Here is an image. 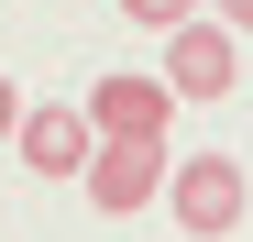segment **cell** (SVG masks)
<instances>
[{"label":"cell","mask_w":253,"mask_h":242,"mask_svg":"<svg viewBox=\"0 0 253 242\" xmlns=\"http://www.w3.org/2000/svg\"><path fill=\"white\" fill-rule=\"evenodd\" d=\"M165 198H176V231L187 242H231L242 209H253V176H242V154H176Z\"/></svg>","instance_id":"obj_1"},{"label":"cell","mask_w":253,"mask_h":242,"mask_svg":"<svg viewBox=\"0 0 253 242\" xmlns=\"http://www.w3.org/2000/svg\"><path fill=\"white\" fill-rule=\"evenodd\" d=\"M88 121H99V143H165V132H176V88L143 77V66L88 77Z\"/></svg>","instance_id":"obj_2"},{"label":"cell","mask_w":253,"mask_h":242,"mask_svg":"<svg viewBox=\"0 0 253 242\" xmlns=\"http://www.w3.org/2000/svg\"><path fill=\"white\" fill-rule=\"evenodd\" d=\"M154 77H165L176 99H231V77H242V33H231V22H176Z\"/></svg>","instance_id":"obj_3"},{"label":"cell","mask_w":253,"mask_h":242,"mask_svg":"<svg viewBox=\"0 0 253 242\" xmlns=\"http://www.w3.org/2000/svg\"><path fill=\"white\" fill-rule=\"evenodd\" d=\"M165 176H176L165 143H99V154H88V209H99V220H132V209L165 198Z\"/></svg>","instance_id":"obj_4"},{"label":"cell","mask_w":253,"mask_h":242,"mask_svg":"<svg viewBox=\"0 0 253 242\" xmlns=\"http://www.w3.org/2000/svg\"><path fill=\"white\" fill-rule=\"evenodd\" d=\"M11 154H22L33 176H88V154H99V121H88V99H44V110H22Z\"/></svg>","instance_id":"obj_5"},{"label":"cell","mask_w":253,"mask_h":242,"mask_svg":"<svg viewBox=\"0 0 253 242\" xmlns=\"http://www.w3.org/2000/svg\"><path fill=\"white\" fill-rule=\"evenodd\" d=\"M121 11L154 22V33H176V22H198V11H209V0H121Z\"/></svg>","instance_id":"obj_6"},{"label":"cell","mask_w":253,"mask_h":242,"mask_svg":"<svg viewBox=\"0 0 253 242\" xmlns=\"http://www.w3.org/2000/svg\"><path fill=\"white\" fill-rule=\"evenodd\" d=\"M22 110H33V99L11 88V66H0V143H11V132H22Z\"/></svg>","instance_id":"obj_7"},{"label":"cell","mask_w":253,"mask_h":242,"mask_svg":"<svg viewBox=\"0 0 253 242\" xmlns=\"http://www.w3.org/2000/svg\"><path fill=\"white\" fill-rule=\"evenodd\" d=\"M209 11H220V22H231V33H253V0H209Z\"/></svg>","instance_id":"obj_8"}]
</instances>
